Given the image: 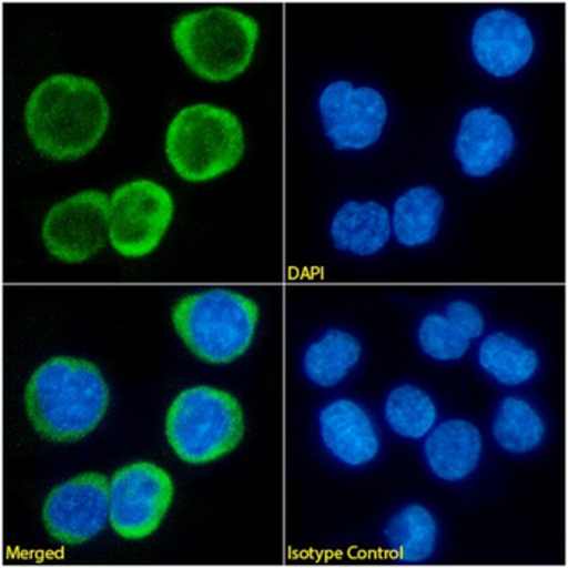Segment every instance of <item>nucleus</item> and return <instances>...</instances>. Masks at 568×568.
I'll list each match as a JSON object with an SVG mask.
<instances>
[{"instance_id":"12","label":"nucleus","mask_w":568,"mask_h":568,"mask_svg":"<svg viewBox=\"0 0 568 568\" xmlns=\"http://www.w3.org/2000/svg\"><path fill=\"white\" fill-rule=\"evenodd\" d=\"M478 64L497 79L520 72L535 52V37L524 17L507 9L490 10L476 20L471 34Z\"/></svg>"},{"instance_id":"11","label":"nucleus","mask_w":568,"mask_h":568,"mask_svg":"<svg viewBox=\"0 0 568 568\" xmlns=\"http://www.w3.org/2000/svg\"><path fill=\"white\" fill-rule=\"evenodd\" d=\"M325 135L336 150L369 149L384 132L388 119L385 98L372 87H354L346 80L329 83L318 98Z\"/></svg>"},{"instance_id":"23","label":"nucleus","mask_w":568,"mask_h":568,"mask_svg":"<svg viewBox=\"0 0 568 568\" xmlns=\"http://www.w3.org/2000/svg\"><path fill=\"white\" fill-rule=\"evenodd\" d=\"M417 339L424 354L436 361L462 359L471 346V342L440 314L423 318L417 329Z\"/></svg>"},{"instance_id":"18","label":"nucleus","mask_w":568,"mask_h":568,"mask_svg":"<svg viewBox=\"0 0 568 568\" xmlns=\"http://www.w3.org/2000/svg\"><path fill=\"white\" fill-rule=\"evenodd\" d=\"M438 525L424 505L409 504L385 528V541L396 560L423 564L436 552Z\"/></svg>"},{"instance_id":"4","label":"nucleus","mask_w":568,"mask_h":568,"mask_svg":"<svg viewBox=\"0 0 568 568\" xmlns=\"http://www.w3.org/2000/svg\"><path fill=\"white\" fill-rule=\"evenodd\" d=\"M257 304L236 291L213 287L181 297L173 325L194 356L209 364H231L251 348L257 329Z\"/></svg>"},{"instance_id":"5","label":"nucleus","mask_w":568,"mask_h":568,"mask_svg":"<svg viewBox=\"0 0 568 568\" xmlns=\"http://www.w3.org/2000/svg\"><path fill=\"white\" fill-rule=\"evenodd\" d=\"M164 152L184 181H213L240 164L245 152L244 129L226 108L192 104L182 108L168 125Z\"/></svg>"},{"instance_id":"10","label":"nucleus","mask_w":568,"mask_h":568,"mask_svg":"<svg viewBox=\"0 0 568 568\" xmlns=\"http://www.w3.org/2000/svg\"><path fill=\"white\" fill-rule=\"evenodd\" d=\"M43 521L51 538L79 546L97 538L110 521V481L83 473L55 486L45 497Z\"/></svg>"},{"instance_id":"13","label":"nucleus","mask_w":568,"mask_h":568,"mask_svg":"<svg viewBox=\"0 0 568 568\" xmlns=\"http://www.w3.org/2000/svg\"><path fill=\"white\" fill-rule=\"evenodd\" d=\"M515 149L510 122L490 108L466 112L455 140V156L471 178H486L499 170Z\"/></svg>"},{"instance_id":"9","label":"nucleus","mask_w":568,"mask_h":568,"mask_svg":"<svg viewBox=\"0 0 568 568\" xmlns=\"http://www.w3.org/2000/svg\"><path fill=\"white\" fill-rule=\"evenodd\" d=\"M110 240V197L83 191L51 206L43 221L45 251L64 263L93 258Z\"/></svg>"},{"instance_id":"22","label":"nucleus","mask_w":568,"mask_h":568,"mask_svg":"<svg viewBox=\"0 0 568 568\" xmlns=\"http://www.w3.org/2000/svg\"><path fill=\"white\" fill-rule=\"evenodd\" d=\"M385 420L396 436L419 440L436 426L437 406L415 385L396 387L385 402Z\"/></svg>"},{"instance_id":"3","label":"nucleus","mask_w":568,"mask_h":568,"mask_svg":"<svg viewBox=\"0 0 568 568\" xmlns=\"http://www.w3.org/2000/svg\"><path fill=\"white\" fill-rule=\"evenodd\" d=\"M258 37L257 20L227 6L184 13L171 28L175 51L184 64L213 83L231 82L248 69Z\"/></svg>"},{"instance_id":"2","label":"nucleus","mask_w":568,"mask_h":568,"mask_svg":"<svg viewBox=\"0 0 568 568\" xmlns=\"http://www.w3.org/2000/svg\"><path fill=\"white\" fill-rule=\"evenodd\" d=\"M110 398L106 378L93 363L55 356L31 375L24 408L31 426L45 440L72 444L100 426Z\"/></svg>"},{"instance_id":"7","label":"nucleus","mask_w":568,"mask_h":568,"mask_svg":"<svg viewBox=\"0 0 568 568\" xmlns=\"http://www.w3.org/2000/svg\"><path fill=\"white\" fill-rule=\"evenodd\" d=\"M174 219V200L152 179L119 185L110 197V242L125 258H143L156 251Z\"/></svg>"},{"instance_id":"6","label":"nucleus","mask_w":568,"mask_h":568,"mask_svg":"<svg viewBox=\"0 0 568 568\" xmlns=\"http://www.w3.org/2000/svg\"><path fill=\"white\" fill-rule=\"evenodd\" d=\"M240 402L221 388H187L168 409L166 437L174 454L189 465H206L236 450L244 437Z\"/></svg>"},{"instance_id":"15","label":"nucleus","mask_w":568,"mask_h":568,"mask_svg":"<svg viewBox=\"0 0 568 568\" xmlns=\"http://www.w3.org/2000/svg\"><path fill=\"white\" fill-rule=\"evenodd\" d=\"M481 455V433L475 424L465 419L438 424L424 444V457L430 471L447 483L468 478L479 465Z\"/></svg>"},{"instance_id":"14","label":"nucleus","mask_w":568,"mask_h":568,"mask_svg":"<svg viewBox=\"0 0 568 568\" xmlns=\"http://www.w3.org/2000/svg\"><path fill=\"white\" fill-rule=\"evenodd\" d=\"M318 427L325 448L346 466H364L381 450L369 415L351 399H335L321 412Z\"/></svg>"},{"instance_id":"19","label":"nucleus","mask_w":568,"mask_h":568,"mask_svg":"<svg viewBox=\"0 0 568 568\" xmlns=\"http://www.w3.org/2000/svg\"><path fill=\"white\" fill-rule=\"evenodd\" d=\"M361 354L363 346L356 336L343 329H328L304 353V374L317 387H335L357 366Z\"/></svg>"},{"instance_id":"1","label":"nucleus","mask_w":568,"mask_h":568,"mask_svg":"<svg viewBox=\"0 0 568 568\" xmlns=\"http://www.w3.org/2000/svg\"><path fill=\"white\" fill-rule=\"evenodd\" d=\"M111 110L93 80L55 73L28 98L24 128L38 153L54 161H75L97 149L110 125Z\"/></svg>"},{"instance_id":"8","label":"nucleus","mask_w":568,"mask_h":568,"mask_svg":"<svg viewBox=\"0 0 568 568\" xmlns=\"http://www.w3.org/2000/svg\"><path fill=\"white\" fill-rule=\"evenodd\" d=\"M171 476L150 462H136L114 473L110 481V524L131 541L149 538L173 504Z\"/></svg>"},{"instance_id":"20","label":"nucleus","mask_w":568,"mask_h":568,"mask_svg":"<svg viewBox=\"0 0 568 568\" xmlns=\"http://www.w3.org/2000/svg\"><path fill=\"white\" fill-rule=\"evenodd\" d=\"M479 366L494 381L517 387L535 377L539 367L536 351L507 333H493L479 348Z\"/></svg>"},{"instance_id":"17","label":"nucleus","mask_w":568,"mask_h":568,"mask_svg":"<svg viewBox=\"0 0 568 568\" xmlns=\"http://www.w3.org/2000/svg\"><path fill=\"white\" fill-rule=\"evenodd\" d=\"M444 209V197L436 189H409L395 202L392 230L396 241L405 247L429 244L437 236Z\"/></svg>"},{"instance_id":"21","label":"nucleus","mask_w":568,"mask_h":568,"mask_svg":"<svg viewBox=\"0 0 568 568\" xmlns=\"http://www.w3.org/2000/svg\"><path fill=\"white\" fill-rule=\"evenodd\" d=\"M497 444L510 454H529L542 444L546 437L545 420L525 399L507 396L497 409L493 424Z\"/></svg>"},{"instance_id":"16","label":"nucleus","mask_w":568,"mask_h":568,"mask_svg":"<svg viewBox=\"0 0 568 568\" xmlns=\"http://www.w3.org/2000/svg\"><path fill=\"white\" fill-rule=\"evenodd\" d=\"M329 234L338 251L369 257L390 241L392 216L381 203L348 202L333 216Z\"/></svg>"},{"instance_id":"24","label":"nucleus","mask_w":568,"mask_h":568,"mask_svg":"<svg viewBox=\"0 0 568 568\" xmlns=\"http://www.w3.org/2000/svg\"><path fill=\"white\" fill-rule=\"evenodd\" d=\"M445 317L452 325L465 335L469 342L479 338L486 328L483 312L475 304L466 301H454L445 308Z\"/></svg>"}]
</instances>
